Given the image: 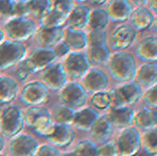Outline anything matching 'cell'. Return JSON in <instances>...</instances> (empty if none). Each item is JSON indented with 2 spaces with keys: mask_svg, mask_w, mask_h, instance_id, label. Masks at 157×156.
<instances>
[{
  "mask_svg": "<svg viewBox=\"0 0 157 156\" xmlns=\"http://www.w3.org/2000/svg\"><path fill=\"white\" fill-rule=\"evenodd\" d=\"M90 9L86 6H76L71 10L67 19L66 24L68 29L82 30L88 24Z\"/></svg>",
  "mask_w": 157,
  "mask_h": 156,
  "instance_id": "obj_25",
  "label": "cell"
},
{
  "mask_svg": "<svg viewBox=\"0 0 157 156\" xmlns=\"http://www.w3.org/2000/svg\"><path fill=\"white\" fill-rule=\"evenodd\" d=\"M108 69L110 77L121 84L133 81L137 70L135 57L126 51H115L111 53L108 63Z\"/></svg>",
  "mask_w": 157,
  "mask_h": 156,
  "instance_id": "obj_1",
  "label": "cell"
},
{
  "mask_svg": "<svg viewBox=\"0 0 157 156\" xmlns=\"http://www.w3.org/2000/svg\"><path fill=\"white\" fill-rule=\"evenodd\" d=\"M4 39H5V35H4V32H3V30L0 29V43L4 40Z\"/></svg>",
  "mask_w": 157,
  "mask_h": 156,
  "instance_id": "obj_52",
  "label": "cell"
},
{
  "mask_svg": "<svg viewBox=\"0 0 157 156\" xmlns=\"http://www.w3.org/2000/svg\"><path fill=\"white\" fill-rule=\"evenodd\" d=\"M127 2L132 6V7L133 6L134 8H136L144 6L147 3V0H127Z\"/></svg>",
  "mask_w": 157,
  "mask_h": 156,
  "instance_id": "obj_47",
  "label": "cell"
},
{
  "mask_svg": "<svg viewBox=\"0 0 157 156\" xmlns=\"http://www.w3.org/2000/svg\"><path fill=\"white\" fill-rule=\"evenodd\" d=\"M147 6H148V10H150L154 15L156 13V8H157V1L156 0H147L146 3Z\"/></svg>",
  "mask_w": 157,
  "mask_h": 156,
  "instance_id": "obj_48",
  "label": "cell"
},
{
  "mask_svg": "<svg viewBox=\"0 0 157 156\" xmlns=\"http://www.w3.org/2000/svg\"><path fill=\"white\" fill-rule=\"evenodd\" d=\"M39 145L38 141L31 135L19 133L11 138L8 154L10 156H35Z\"/></svg>",
  "mask_w": 157,
  "mask_h": 156,
  "instance_id": "obj_10",
  "label": "cell"
},
{
  "mask_svg": "<svg viewBox=\"0 0 157 156\" xmlns=\"http://www.w3.org/2000/svg\"><path fill=\"white\" fill-rule=\"evenodd\" d=\"M27 56V49L21 42L4 40L0 43V71L17 65Z\"/></svg>",
  "mask_w": 157,
  "mask_h": 156,
  "instance_id": "obj_5",
  "label": "cell"
},
{
  "mask_svg": "<svg viewBox=\"0 0 157 156\" xmlns=\"http://www.w3.org/2000/svg\"><path fill=\"white\" fill-rule=\"evenodd\" d=\"M14 0H0V16L13 17Z\"/></svg>",
  "mask_w": 157,
  "mask_h": 156,
  "instance_id": "obj_44",
  "label": "cell"
},
{
  "mask_svg": "<svg viewBox=\"0 0 157 156\" xmlns=\"http://www.w3.org/2000/svg\"><path fill=\"white\" fill-rule=\"evenodd\" d=\"M37 42L43 48L52 49L55 45L63 41L64 29L63 28L47 29L40 27L35 34Z\"/></svg>",
  "mask_w": 157,
  "mask_h": 156,
  "instance_id": "obj_18",
  "label": "cell"
},
{
  "mask_svg": "<svg viewBox=\"0 0 157 156\" xmlns=\"http://www.w3.org/2000/svg\"><path fill=\"white\" fill-rule=\"evenodd\" d=\"M52 8L67 17L74 7V0H51Z\"/></svg>",
  "mask_w": 157,
  "mask_h": 156,
  "instance_id": "obj_40",
  "label": "cell"
},
{
  "mask_svg": "<svg viewBox=\"0 0 157 156\" xmlns=\"http://www.w3.org/2000/svg\"><path fill=\"white\" fill-rule=\"evenodd\" d=\"M56 123L52 120V115L44 116L38 120L32 126V131L39 137L49 138L55 131Z\"/></svg>",
  "mask_w": 157,
  "mask_h": 156,
  "instance_id": "obj_30",
  "label": "cell"
},
{
  "mask_svg": "<svg viewBox=\"0 0 157 156\" xmlns=\"http://www.w3.org/2000/svg\"><path fill=\"white\" fill-rule=\"evenodd\" d=\"M142 99L145 108L156 109L157 108V86L146 89L143 93Z\"/></svg>",
  "mask_w": 157,
  "mask_h": 156,
  "instance_id": "obj_39",
  "label": "cell"
},
{
  "mask_svg": "<svg viewBox=\"0 0 157 156\" xmlns=\"http://www.w3.org/2000/svg\"><path fill=\"white\" fill-rule=\"evenodd\" d=\"M63 42L72 51H81L87 47L86 33L83 30L68 29L64 30Z\"/></svg>",
  "mask_w": 157,
  "mask_h": 156,
  "instance_id": "obj_26",
  "label": "cell"
},
{
  "mask_svg": "<svg viewBox=\"0 0 157 156\" xmlns=\"http://www.w3.org/2000/svg\"><path fill=\"white\" fill-rule=\"evenodd\" d=\"M51 115L50 111L43 106H35V107H29L25 112H23V120L24 125L29 129L32 128L34 123L44 116Z\"/></svg>",
  "mask_w": 157,
  "mask_h": 156,
  "instance_id": "obj_33",
  "label": "cell"
},
{
  "mask_svg": "<svg viewBox=\"0 0 157 156\" xmlns=\"http://www.w3.org/2000/svg\"><path fill=\"white\" fill-rule=\"evenodd\" d=\"M87 38V46H98V45H107V34L105 30L98 29H91L88 34H86Z\"/></svg>",
  "mask_w": 157,
  "mask_h": 156,
  "instance_id": "obj_38",
  "label": "cell"
},
{
  "mask_svg": "<svg viewBox=\"0 0 157 156\" xmlns=\"http://www.w3.org/2000/svg\"><path fill=\"white\" fill-rule=\"evenodd\" d=\"M91 104L96 110H105L110 108L111 97L109 91H102L93 94L91 97Z\"/></svg>",
  "mask_w": 157,
  "mask_h": 156,
  "instance_id": "obj_37",
  "label": "cell"
},
{
  "mask_svg": "<svg viewBox=\"0 0 157 156\" xmlns=\"http://www.w3.org/2000/svg\"><path fill=\"white\" fill-rule=\"evenodd\" d=\"M29 75H30V74H29V73H27L25 70H23L22 68H20V67L17 68V78H18L19 80L25 81V80H27V79L29 78Z\"/></svg>",
  "mask_w": 157,
  "mask_h": 156,
  "instance_id": "obj_46",
  "label": "cell"
},
{
  "mask_svg": "<svg viewBox=\"0 0 157 156\" xmlns=\"http://www.w3.org/2000/svg\"><path fill=\"white\" fill-rule=\"evenodd\" d=\"M18 94V85L12 77L0 76V104L14 101Z\"/></svg>",
  "mask_w": 157,
  "mask_h": 156,
  "instance_id": "obj_27",
  "label": "cell"
},
{
  "mask_svg": "<svg viewBox=\"0 0 157 156\" xmlns=\"http://www.w3.org/2000/svg\"><path fill=\"white\" fill-rule=\"evenodd\" d=\"M86 55L90 64L107 65L111 56V51L108 45L90 46Z\"/></svg>",
  "mask_w": 157,
  "mask_h": 156,
  "instance_id": "obj_28",
  "label": "cell"
},
{
  "mask_svg": "<svg viewBox=\"0 0 157 156\" xmlns=\"http://www.w3.org/2000/svg\"><path fill=\"white\" fill-rule=\"evenodd\" d=\"M132 10L127 0H109L105 11L109 21L125 22L130 18Z\"/></svg>",
  "mask_w": 157,
  "mask_h": 156,
  "instance_id": "obj_16",
  "label": "cell"
},
{
  "mask_svg": "<svg viewBox=\"0 0 157 156\" xmlns=\"http://www.w3.org/2000/svg\"><path fill=\"white\" fill-rule=\"evenodd\" d=\"M13 12H14L13 17H27V16L29 15V8H28L26 1H23V0L15 1Z\"/></svg>",
  "mask_w": 157,
  "mask_h": 156,
  "instance_id": "obj_43",
  "label": "cell"
},
{
  "mask_svg": "<svg viewBox=\"0 0 157 156\" xmlns=\"http://www.w3.org/2000/svg\"><path fill=\"white\" fill-rule=\"evenodd\" d=\"M89 132L92 141L96 144H102L110 139L113 133V128L108 121L106 115H99L91 127Z\"/></svg>",
  "mask_w": 157,
  "mask_h": 156,
  "instance_id": "obj_23",
  "label": "cell"
},
{
  "mask_svg": "<svg viewBox=\"0 0 157 156\" xmlns=\"http://www.w3.org/2000/svg\"><path fill=\"white\" fill-rule=\"evenodd\" d=\"M0 156H7V155H6V154H0Z\"/></svg>",
  "mask_w": 157,
  "mask_h": 156,
  "instance_id": "obj_54",
  "label": "cell"
},
{
  "mask_svg": "<svg viewBox=\"0 0 157 156\" xmlns=\"http://www.w3.org/2000/svg\"><path fill=\"white\" fill-rule=\"evenodd\" d=\"M137 38V32L127 24L119 26L109 39L110 48L115 51H123L130 48Z\"/></svg>",
  "mask_w": 157,
  "mask_h": 156,
  "instance_id": "obj_12",
  "label": "cell"
},
{
  "mask_svg": "<svg viewBox=\"0 0 157 156\" xmlns=\"http://www.w3.org/2000/svg\"><path fill=\"white\" fill-rule=\"evenodd\" d=\"M42 83L48 90L60 92L68 82L63 64L55 62L42 71Z\"/></svg>",
  "mask_w": 157,
  "mask_h": 156,
  "instance_id": "obj_11",
  "label": "cell"
},
{
  "mask_svg": "<svg viewBox=\"0 0 157 156\" xmlns=\"http://www.w3.org/2000/svg\"><path fill=\"white\" fill-rule=\"evenodd\" d=\"M143 93L144 90L134 81L121 83L109 91L110 108L132 107L142 99Z\"/></svg>",
  "mask_w": 157,
  "mask_h": 156,
  "instance_id": "obj_2",
  "label": "cell"
},
{
  "mask_svg": "<svg viewBox=\"0 0 157 156\" xmlns=\"http://www.w3.org/2000/svg\"><path fill=\"white\" fill-rule=\"evenodd\" d=\"M53 51L55 52L57 58H63V57H66L71 51L63 41H61L60 43H58L53 47Z\"/></svg>",
  "mask_w": 157,
  "mask_h": 156,
  "instance_id": "obj_45",
  "label": "cell"
},
{
  "mask_svg": "<svg viewBox=\"0 0 157 156\" xmlns=\"http://www.w3.org/2000/svg\"><path fill=\"white\" fill-rule=\"evenodd\" d=\"M6 147V141H5V137L0 133V154H2V152L4 151Z\"/></svg>",
  "mask_w": 157,
  "mask_h": 156,
  "instance_id": "obj_49",
  "label": "cell"
},
{
  "mask_svg": "<svg viewBox=\"0 0 157 156\" xmlns=\"http://www.w3.org/2000/svg\"><path fill=\"white\" fill-rule=\"evenodd\" d=\"M118 156H135L141 150V133L134 127L121 130L115 140Z\"/></svg>",
  "mask_w": 157,
  "mask_h": 156,
  "instance_id": "obj_7",
  "label": "cell"
},
{
  "mask_svg": "<svg viewBox=\"0 0 157 156\" xmlns=\"http://www.w3.org/2000/svg\"><path fill=\"white\" fill-rule=\"evenodd\" d=\"M136 57L144 63H156L157 39L155 36H149L143 39L135 48Z\"/></svg>",
  "mask_w": 157,
  "mask_h": 156,
  "instance_id": "obj_21",
  "label": "cell"
},
{
  "mask_svg": "<svg viewBox=\"0 0 157 156\" xmlns=\"http://www.w3.org/2000/svg\"><path fill=\"white\" fill-rule=\"evenodd\" d=\"M75 112V110H74L66 106H63L62 104H59L54 108L52 119L56 124H65V125L72 126Z\"/></svg>",
  "mask_w": 157,
  "mask_h": 156,
  "instance_id": "obj_34",
  "label": "cell"
},
{
  "mask_svg": "<svg viewBox=\"0 0 157 156\" xmlns=\"http://www.w3.org/2000/svg\"><path fill=\"white\" fill-rule=\"evenodd\" d=\"M62 64L67 79L71 81L82 79L91 68L87 55L83 51H70Z\"/></svg>",
  "mask_w": 157,
  "mask_h": 156,
  "instance_id": "obj_8",
  "label": "cell"
},
{
  "mask_svg": "<svg viewBox=\"0 0 157 156\" xmlns=\"http://www.w3.org/2000/svg\"><path fill=\"white\" fill-rule=\"evenodd\" d=\"M90 4L95 5V6H98V5H103L105 4L108 0H87Z\"/></svg>",
  "mask_w": 157,
  "mask_h": 156,
  "instance_id": "obj_50",
  "label": "cell"
},
{
  "mask_svg": "<svg viewBox=\"0 0 157 156\" xmlns=\"http://www.w3.org/2000/svg\"><path fill=\"white\" fill-rule=\"evenodd\" d=\"M134 109L132 107L110 108L106 115V118L111 127L114 129L123 130L133 125Z\"/></svg>",
  "mask_w": 157,
  "mask_h": 156,
  "instance_id": "obj_14",
  "label": "cell"
},
{
  "mask_svg": "<svg viewBox=\"0 0 157 156\" xmlns=\"http://www.w3.org/2000/svg\"><path fill=\"white\" fill-rule=\"evenodd\" d=\"M82 86L88 93L107 91L109 85L108 74L98 68H90L82 78Z\"/></svg>",
  "mask_w": 157,
  "mask_h": 156,
  "instance_id": "obj_13",
  "label": "cell"
},
{
  "mask_svg": "<svg viewBox=\"0 0 157 156\" xmlns=\"http://www.w3.org/2000/svg\"><path fill=\"white\" fill-rule=\"evenodd\" d=\"M35 156H61V152L50 143H43L39 145Z\"/></svg>",
  "mask_w": 157,
  "mask_h": 156,
  "instance_id": "obj_42",
  "label": "cell"
},
{
  "mask_svg": "<svg viewBox=\"0 0 157 156\" xmlns=\"http://www.w3.org/2000/svg\"><path fill=\"white\" fill-rule=\"evenodd\" d=\"M131 20V27L137 31H144L152 28L155 22V15L144 6L136 7L132 10L129 18Z\"/></svg>",
  "mask_w": 157,
  "mask_h": 156,
  "instance_id": "obj_19",
  "label": "cell"
},
{
  "mask_svg": "<svg viewBox=\"0 0 157 156\" xmlns=\"http://www.w3.org/2000/svg\"><path fill=\"white\" fill-rule=\"evenodd\" d=\"M143 90L156 86L157 64L156 63H144L136 70L133 80Z\"/></svg>",
  "mask_w": 157,
  "mask_h": 156,
  "instance_id": "obj_17",
  "label": "cell"
},
{
  "mask_svg": "<svg viewBox=\"0 0 157 156\" xmlns=\"http://www.w3.org/2000/svg\"><path fill=\"white\" fill-rule=\"evenodd\" d=\"M141 145L148 156H157V128L146 131L141 135Z\"/></svg>",
  "mask_w": 157,
  "mask_h": 156,
  "instance_id": "obj_32",
  "label": "cell"
},
{
  "mask_svg": "<svg viewBox=\"0 0 157 156\" xmlns=\"http://www.w3.org/2000/svg\"><path fill=\"white\" fill-rule=\"evenodd\" d=\"M98 117L99 114L95 108L90 107H84L75 110L72 127H75L79 131H89Z\"/></svg>",
  "mask_w": 157,
  "mask_h": 156,
  "instance_id": "obj_20",
  "label": "cell"
},
{
  "mask_svg": "<svg viewBox=\"0 0 157 156\" xmlns=\"http://www.w3.org/2000/svg\"><path fill=\"white\" fill-rule=\"evenodd\" d=\"M29 14L40 19L52 8L51 0H27L26 1Z\"/></svg>",
  "mask_w": 157,
  "mask_h": 156,
  "instance_id": "obj_35",
  "label": "cell"
},
{
  "mask_svg": "<svg viewBox=\"0 0 157 156\" xmlns=\"http://www.w3.org/2000/svg\"><path fill=\"white\" fill-rule=\"evenodd\" d=\"M75 1H77V2H85L86 0H75Z\"/></svg>",
  "mask_w": 157,
  "mask_h": 156,
  "instance_id": "obj_53",
  "label": "cell"
},
{
  "mask_svg": "<svg viewBox=\"0 0 157 156\" xmlns=\"http://www.w3.org/2000/svg\"><path fill=\"white\" fill-rule=\"evenodd\" d=\"M0 18H1V16H0Z\"/></svg>",
  "mask_w": 157,
  "mask_h": 156,
  "instance_id": "obj_56",
  "label": "cell"
},
{
  "mask_svg": "<svg viewBox=\"0 0 157 156\" xmlns=\"http://www.w3.org/2000/svg\"><path fill=\"white\" fill-rule=\"evenodd\" d=\"M47 140L51 145L56 148H64L74 142L75 131L71 125L56 124L54 132Z\"/></svg>",
  "mask_w": 157,
  "mask_h": 156,
  "instance_id": "obj_22",
  "label": "cell"
},
{
  "mask_svg": "<svg viewBox=\"0 0 157 156\" xmlns=\"http://www.w3.org/2000/svg\"><path fill=\"white\" fill-rule=\"evenodd\" d=\"M61 156H75V154L73 152H65L61 154Z\"/></svg>",
  "mask_w": 157,
  "mask_h": 156,
  "instance_id": "obj_51",
  "label": "cell"
},
{
  "mask_svg": "<svg viewBox=\"0 0 157 156\" xmlns=\"http://www.w3.org/2000/svg\"><path fill=\"white\" fill-rule=\"evenodd\" d=\"M87 92L82 85L76 81L67 82L59 94L60 104L74 110L84 108L87 102Z\"/></svg>",
  "mask_w": 157,
  "mask_h": 156,
  "instance_id": "obj_6",
  "label": "cell"
},
{
  "mask_svg": "<svg viewBox=\"0 0 157 156\" xmlns=\"http://www.w3.org/2000/svg\"><path fill=\"white\" fill-rule=\"evenodd\" d=\"M98 156H118L115 141H108L98 146Z\"/></svg>",
  "mask_w": 157,
  "mask_h": 156,
  "instance_id": "obj_41",
  "label": "cell"
},
{
  "mask_svg": "<svg viewBox=\"0 0 157 156\" xmlns=\"http://www.w3.org/2000/svg\"><path fill=\"white\" fill-rule=\"evenodd\" d=\"M73 153L75 156H98V145L91 139L79 141Z\"/></svg>",
  "mask_w": 157,
  "mask_h": 156,
  "instance_id": "obj_36",
  "label": "cell"
},
{
  "mask_svg": "<svg viewBox=\"0 0 157 156\" xmlns=\"http://www.w3.org/2000/svg\"><path fill=\"white\" fill-rule=\"evenodd\" d=\"M23 1H27V0H23Z\"/></svg>",
  "mask_w": 157,
  "mask_h": 156,
  "instance_id": "obj_55",
  "label": "cell"
},
{
  "mask_svg": "<svg viewBox=\"0 0 157 156\" xmlns=\"http://www.w3.org/2000/svg\"><path fill=\"white\" fill-rule=\"evenodd\" d=\"M133 125L138 131H149L157 128V112L156 109L148 108H143L134 113Z\"/></svg>",
  "mask_w": 157,
  "mask_h": 156,
  "instance_id": "obj_24",
  "label": "cell"
},
{
  "mask_svg": "<svg viewBox=\"0 0 157 156\" xmlns=\"http://www.w3.org/2000/svg\"><path fill=\"white\" fill-rule=\"evenodd\" d=\"M67 16L58 12L52 8L49 12H47L40 20V27L47 28V29H54V28H62L67 19Z\"/></svg>",
  "mask_w": 157,
  "mask_h": 156,
  "instance_id": "obj_29",
  "label": "cell"
},
{
  "mask_svg": "<svg viewBox=\"0 0 157 156\" xmlns=\"http://www.w3.org/2000/svg\"><path fill=\"white\" fill-rule=\"evenodd\" d=\"M4 29L10 40L22 43L35 36L38 26L28 17H12L5 23Z\"/></svg>",
  "mask_w": 157,
  "mask_h": 156,
  "instance_id": "obj_3",
  "label": "cell"
},
{
  "mask_svg": "<svg viewBox=\"0 0 157 156\" xmlns=\"http://www.w3.org/2000/svg\"><path fill=\"white\" fill-rule=\"evenodd\" d=\"M50 92L41 81L33 80L27 83L20 91V101L29 107L42 106L48 102Z\"/></svg>",
  "mask_w": 157,
  "mask_h": 156,
  "instance_id": "obj_9",
  "label": "cell"
},
{
  "mask_svg": "<svg viewBox=\"0 0 157 156\" xmlns=\"http://www.w3.org/2000/svg\"><path fill=\"white\" fill-rule=\"evenodd\" d=\"M28 59L32 63L36 73L43 71L51 64L54 63L58 58L53 51V49L38 47L35 48L29 55Z\"/></svg>",
  "mask_w": 157,
  "mask_h": 156,
  "instance_id": "obj_15",
  "label": "cell"
},
{
  "mask_svg": "<svg viewBox=\"0 0 157 156\" xmlns=\"http://www.w3.org/2000/svg\"><path fill=\"white\" fill-rule=\"evenodd\" d=\"M22 110L16 105L6 107L0 114V133L6 138H13L24 129Z\"/></svg>",
  "mask_w": 157,
  "mask_h": 156,
  "instance_id": "obj_4",
  "label": "cell"
},
{
  "mask_svg": "<svg viewBox=\"0 0 157 156\" xmlns=\"http://www.w3.org/2000/svg\"><path fill=\"white\" fill-rule=\"evenodd\" d=\"M109 20L108 15L104 9L95 8L93 10H90L87 26L91 29L105 30L109 25Z\"/></svg>",
  "mask_w": 157,
  "mask_h": 156,
  "instance_id": "obj_31",
  "label": "cell"
}]
</instances>
